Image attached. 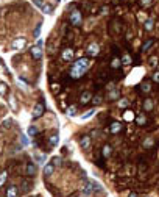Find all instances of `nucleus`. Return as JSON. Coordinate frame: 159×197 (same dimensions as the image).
Returning <instances> with one entry per match:
<instances>
[{
  "instance_id": "14",
  "label": "nucleus",
  "mask_w": 159,
  "mask_h": 197,
  "mask_svg": "<svg viewBox=\"0 0 159 197\" xmlns=\"http://www.w3.org/2000/svg\"><path fill=\"white\" fill-rule=\"evenodd\" d=\"M42 13L44 14H52L53 13V6L52 5H48V3H44V6H42Z\"/></svg>"
},
{
  "instance_id": "29",
  "label": "nucleus",
  "mask_w": 159,
  "mask_h": 197,
  "mask_svg": "<svg viewBox=\"0 0 159 197\" xmlns=\"http://www.w3.org/2000/svg\"><path fill=\"white\" fill-rule=\"evenodd\" d=\"M109 153H111V146H104V147H103V155L109 157Z\"/></svg>"
},
{
  "instance_id": "13",
  "label": "nucleus",
  "mask_w": 159,
  "mask_h": 197,
  "mask_svg": "<svg viewBox=\"0 0 159 197\" xmlns=\"http://www.w3.org/2000/svg\"><path fill=\"white\" fill-rule=\"evenodd\" d=\"M120 130H122V124H120V122L111 124V133H119Z\"/></svg>"
},
{
  "instance_id": "12",
  "label": "nucleus",
  "mask_w": 159,
  "mask_h": 197,
  "mask_svg": "<svg viewBox=\"0 0 159 197\" xmlns=\"http://www.w3.org/2000/svg\"><path fill=\"white\" fill-rule=\"evenodd\" d=\"M25 171H27V175H30V177H33L34 174H36V166L34 164H27V167H25Z\"/></svg>"
},
{
  "instance_id": "35",
  "label": "nucleus",
  "mask_w": 159,
  "mask_h": 197,
  "mask_svg": "<svg viewBox=\"0 0 159 197\" xmlns=\"http://www.w3.org/2000/svg\"><path fill=\"white\" fill-rule=\"evenodd\" d=\"M20 141H22V146H28V144H30L28 138H25V136H22V138H20Z\"/></svg>"
},
{
  "instance_id": "21",
  "label": "nucleus",
  "mask_w": 159,
  "mask_h": 197,
  "mask_svg": "<svg viewBox=\"0 0 159 197\" xmlns=\"http://www.w3.org/2000/svg\"><path fill=\"white\" fill-rule=\"evenodd\" d=\"M27 133H28V136H34V135L38 133V128H36L34 125H30L28 130H27Z\"/></svg>"
},
{
  "instance_id": "7",
  "label": "nucleus",
  "mask_w": 159,
  "mask_h": 197,
  "mask_svg": "<svg viewBox=\"0 0 159 197\" xmlns=\"http://www.w3.org/2000/svg\"><path fill=\"white\" fill-rule=\"evenodd\" d=\"M31 55H33L34 60H39V58L42 56V50H41L39 45H33L31 47Z\"/></svg>"
},
{
  "instance_id": "8",
  "label": "nucleus",
  "mask_w": 159,
  "mask_h": 197,
  "mask_svg": "<svg viewBox=\"0 0 159 197\" xmlns=\"http://www.w3.org/2000/svg\"><path fill=\"white\" fill-rule=\"evenodd\" d=\"M63 58H64V61H72L73 60V50L72 49H64L63 50Z\"/></svg>"
},
{
  "instance_id": "23",
  "label": "nucleus",
  "mask_w": 159,
  "mask_h": 197,
  "mask_svg": "<svg viewBox=\"0 0 159 197\" xmlns=\"http://www.w3.org/2000/svg\"><path fill=\"white\" fill-rule=\"evenodd\" d=\"M67 116H69V117H75V116H76V108L75 106L69 108V110H67Z\"/></svg>"
},
{
  "instance_id": "42",
  "label": "nucleus",
  "mask_w": 159,
  "mask_h": 197,
  "mask_svg": "<svg viewBox=\"0 0 159 197\" xmlns=\"http://www.w3.org/2000/svg\"><path fill=\"white\" fill-rule=\"evenodd\" d=\"M10 105L13 106V108H16V102H14V99H13V97L10 99Z\"/></svg>"
},
{
  "instance_id": "9",
  "label": "nucleus",
  "mask_w": 159,
  "mask_h": 197,
  "mask_svg": "<svg viewBox=\"0 0 159 197\" xmlns=\"http://www.w3.org/2000/svg\"><path fill=\"white\" fill-rule=\"evenodd\" d=\"M92 100V94L89 91H86V92H83V94H81V97H80V102L81 103H89Z\"/></svg>"
},
{
  "instance_id": "34",
  "label": "nucleus",
  "mask_w": 159,
  "mask_h": 197,
  "mask_svg": "<svg viewBox=\"0 0 159 197\" xmlns=\"http://www.w3.org/2000/svg\"><path fill=\"white\" fill-rule=\"evenodd\" d=\"M128 103H130V102H128L126 99H123V100H120V103H119V105L122 106V108H125V106H128Z\"/></svg>"
},
{
  "instance_id": "22",
  "label": "nucleus",
  "mask_w": 159,
  "mask_h": 197,
  "mask_svg": "<svg viewBox=\"0 0 159 197\" xmlns=\"http://www.w3.org/2000/svg\"><path fill=\"white\" fill-rule=\"evenodd\" d=\"M137 124L139 125H145V122H147V117H145V114H141V116H137Z\"/></svg>"
},
{
  "instance_id": "36",
  "label": "nucleus",
  "mask_w": 159,
  "mask_h": 197,
  "mask_svg": "<svg viewBox=\"0 0 159 197\" xmlns=\"http://www.w3.org/2000/svg\"><path fill=\"white\" fill-rule=\"evenodd\" d=\"M3 127H5V128H10L11 127V119H6V121L3 122Z\"/></svg>"
},
{
  "instance_id": "32",
  "label": "nucleus",
  "mask_w": 159,
  "mask_h": 197,
  "mask_svg": "<svg viewBox=\"0 0 159 197\" xmlns=\"http://www.w3.org/2000/svg\"><path fill=\"white\" fill-rule=\"evenodd\" d=\"M33 3L36 6H39V8H42V6H44V2H42V0H33Z\"/></svg>"
},
{
  "instance_id": "3",
  "label": "nucleus",
  "mask_w": 159,
  "mask_h": 197,
  "mask_svg": "<svg viewBox=\"0 0 159 197\" xmlns=\"http://www.w3.org/2000/svg\"><path fill=\"white\" fill-rule=\"evenodd\" d=\"M70 24H73V25H80L81 24V13H80L78 10L72 11V14H70Z\"/></svg>"
},
{
  "instance_id": "37",
  "label": "nucleus",
  "mask_w": 159,
  "mask_h": 197,
  "mask_svg": "<svg viewBox=\"0 0 159 197\" xmlns=\"http://www.w3.org/2000/svg\"><path fill=\"white\" fill-rule=\"evenodd\" d=\"M5 92H6V86L0 83V94H5Z\"/></svg>"
},
{
  "instance_id": "16",
  "label": "nucleus",
  "mask_w": 159,
  "mask_h": 197,
  "mask_svg": "<svg viewBox=\"0 0 159 197\" xmlns=\"http://www.w3.org/2000/svg\"><path fill=\"white\" fill-rule=\"evenodd\" d=\"M17 196V188L16 186H11L8 189V192H6V197H16Z\"/></svg>"
},
{
  "instance_id": "40",
  "label": "nucleus",
  "mask_w": 159,
  "mask_h": 197,
  "mask_svg": "<svg viewBox=\"0 0 159 197\" xmlns=\"http://www.w3.org/2000/svg\"><path fill=\"white\" fill-rule=\"evenodd\" d=\"M150 45H151V41H148V42H145V45H143V47H142V50H147V49L150 47Z\"/></svg>"
},
{
  "instance_id": "2",
  "label": "nucleus",
  "mask_w": 159,
  "mask_h": 197,
  "mask_svg": "<svg viewBox=\"0 0 159 197\" xmlns=\"http://www.w3.org/2000/svg\"><path fill=\"white\" fill-rule=\"evenodd\" d=\"M44 110H45V106H44V103H36L33 108V117L34 119H38V117H41L42 114H44Z\"/></svg>"
},
{
  "instance_id": "31",
  "label": "nucleus",
  "mask_w": 159,
  "mask_h": 197,
  "mask_svg": "<svg viewBox=\"0 0 159 197\" xmlns=\"http://www.w3.org/2000/svg\"><path fill=\"white\" fill-rule=\"evenodd\" d=\"M52 161H53V164H55V166H59V164H61V158H59V157H55Z\"/></svg>"
},
{
  "instance_id": "45",
  "label": "nucleus",
  "mask_w": 159,
  "mask_h": 197,
  "mask_svg": "<svg viewBox=\"0 0 159 197\" xmlns=\"http://www.w3.org/2000/svg\"><path fill=\"white\" fill-rule=\"evenodd\" d=\"M56 2H61V0H56Z\"/></svg>"
},
{
  "instance_id": "20",
  "label": "nucleus",
  "mask_w": 159,
  "mask_h": 197,
  "mask_svg": "<svg viewBox=\"0 0 159 197\" xmlns=\"http://www.w3.org/2000/svg\"><path fill=\"white\" fill-rule=\"evenodd\" d=\"M95 114V110H89L87 113H84L83 116H81V119H83V121H86V119H89V117H92V116Z\"/></svg>"
},
{
  "instance_id": "44",
  "label": "nucleus",
  "mask_w": 159,
  "mask_h": 197,
  "mask_svg": "<svg viewBox=\"0 0 159 197\" xmlns=\"http://www.w3.org/2000/svg\"><path fill=\"white\" fill-rule=\"evenodd\" d=\"M128 197H137V194H136V192H130V196Z\"/></svg>"
},
{
  "instance_id": "24",
  "label": "nucleus",
  "mask_w": 159,
  "mask_h": 197,
  "mask_svg": "<svg viewBox=\"0 0 159 197\" xmlns=\"http://www.w3.org/2000/svg\"><path fill=\"white\" fill-rule=\"evenodd\" d=\"M123 119H125V121H128V122H130V121H133V119H134V114L131 113V111H126V113L123 114Z\"/></svg>"
},
{
  "instance_id": "39",
  "label": "nucleus",
  "mask_w": 159,
  "mask_h": 197,
  "mask_svg": "<svg viewBox=\"0 0 159 197\" xmlns=\"http://www.w3.org/2000/svg\"><path fill=\"white\" fill-rule=\"evenodd\" d=\"M148 146H153V139H150V138L145 141V147H148Z\"/></svg>"
},
{
  "instance_id": "43",
  "label": "nucleus",
  "mask_w": 159,
  "mask_h": 197,
  "mask_svg": "<svg viewBox=\"0 0 159 197\" xmlns=\"http://www.w3.org/2000/svg\"><path fill=\"white\" fill-rule=\"evenodd\" d=\"M148 3H151V0H142V5H148Z\"/></svg>"
},
{
  "instance_id": "6",
  "label": "nucleus",
  "mask_w": 159,
  "mask_h": 197,
  "mask_svg": "<svg viewBox=\"0 0 159 197\" xmlns=\"http://www.w3.org/2000/svg\"><path fill=\"white\" fill-rule=\"evenodd\" d=\"M87 52H89V55H92V56L98 55V52H100V47H98V44H95V42H92V44L89 45Z\"/></svg>"
},
{
  "instance_id": "1",
  "label": "nucleus",
  "mask_w": 159,
  "mask_h": 197,
  "mask_svg": "<svg viewBox=\"0 0 159 197\" xmlns=\"http://www.w3.org/2000/svg\"><path fill=\"white\" fill-rule=\"evenodd\" d=\"M87 71V67H84V66H81L78 61H76L75 64H73V67L70 69V77L72 78H81V77L84 75V72Z\"/></svg>"
},
{
  "instance_id": "38",
  "label": "nucleus",
  "mask_w": 159,
  "mask_h": 197,
  "mask_svg": "<svg viewBox=\"0 0 159 197\" xmlns=\"http://www.w3.org/2000/svg\"><path fill=\"white\" fill-rule=\"evenodd\" d=\"M153 80L156 83H159V72H154V74H153Z\"/></svg>"
},
{
  "instance_id": "10",
  "label": "nucleus",
  "mask_w": 159,
  "mask_h": 197,
  "mask_svg": "<svg viewBox=\"0 0 159 197\" xmlns=\"http://www.w3.org/2000/svg\"><path fill=\"white\" fill-rule=\"evenodd\" d=\"M80 144H81V147H83V149H87L89 146H91V136H87V135H86V136H83V138H81V141H80Z\"/></svg>"
},
{
  "instance_id": "33",
  "label": "nucleus",
  "mask_w": 159,
  "mask_h": 197,
  "mask_svg": "<svg viewBox=\"0 0 159 197\" xmlns=\"http://www.w3.org/2000/svg\"><path fill=\"white\" fill-rule=\"evenodd\" d=\"M92 102H94V103H95V105H98V103H100V102H102V97H100V95H95V97H94V99H92Z\"/></svg>"
},
{
  "instance_id": "18",
  "label": "nucleus",
  "mask_w": 159,
  "mask_h": 197,
  "mask_svg": "<svg viewBox=\"0 0 159 197\" xmlns=\"http://www.w3.org/2000/svg\"><path fill=\"white\" fill-rule=\"evenodd\" d=\"M120 64H122V60H119V58H114L111 61V67H114V69H119Z\"/></svg>"
},
{
  "instance_id": "15",
  "label": "nucleus",
  "mask_w": 159,
  "mask_h": 197,
  "mask_svg": "<svg viewBox=\"0 0 159 197\" xmlns=\"http://www.w3.org/2000/svg\"><path fill=\"white\" fill-rule=\"evenodd\" d=\"M143 110L145 111L153 110V102H151V99H145V102H143Z\"/></svg>"
},
{
  "instance_id": "27",
  "label": "nucleus",
  "mask_w": 159,
  "mask_h": 197,
  "mask_svg": "<svg viewBox=\"0 0 159 197\" xmlns=\"http://www.w3.org/2000/svg\"><path fill=\"white\" fill-rule=\"evenodd\" d=\"M122 63H123V64H130V63H131V56L125 53V55L122 56Z\"/></svg>"
},
{
  "instance_id": "41",
  "label": "nucleus",
  "mask_w": 159,
  "mask_h": 197,
  "mask_svg": "<svg viewBox=\"0 0 159 197\" xmlns=\"http://www.w3.org/2000/svg\"><path fill=\"white\" fill-rule=\"evenodd\" d=\"M156 64H158V58H151V66L154 67Z\"/></svg>"
},
{
  "instance_id": "25",
  "label": "nucleus",
  "mask_w": 159,
  "mask_h": 197,
  "mask_svg": "<svg viewBox=\"0 0 159 197\" xmlns=\"http://www.w3.org/2000/svg\"><path fill=\"white\" fill-rule=\"evenodd\" d=\"M58 142H59V136H58V135H53V136H50V144H52V146H56Z\"/></svg>"
},
{
  "instance_id": "4",
  "label": "nucleus",
  "mask_w": 159,
  "mask_h": 197,
  "mask_svg": "<svg viewBox=\"0 0 159 197\" xmlns=\"http://www.w3.org/2000/svg\"><path fill=\"white\" fill-rule=\"evenodd\" d=\"M25 44H27V41L24 39V38H19V39H14L13 49H14V50H22V49L25 47Z\"/></svg>"
},
{
  "instance_id": "28",
  "label": "nucleus",
  "mask_w": 159,
  "mask_h": 197,
  "mask_svg": "<svg viewBox=\"0 0 159 197\" xmlns=\"http://www.w3.org/2000/svg\"><path fill=\"white\" fill-rule=\"evenodd\" d=\"M141 89H142L143 92H148V91L151 89V86H150L148 83H142V84H141Z\"/></svg>"
},
{
  "instance_id": "26",
  "label": "nucleus",
  "mask_w": 159,
  "mask_h": 197,
  "mask_svg": "<svg viewBox=\"0 0 159 197\" xmlns=\"http://www.w3.org/2000/svg\"><path fill=\"white\" fill-rule=\"evenodd\" d=\"M119 95H120V94H119V91L115 89V91H111V92H109V95H108V97L114 100V99H119Z\"/></svg>"
},
{
  "instance_id": "11",
  "label": "nucleus",
  "mask_w": 159,
  "mask_h": 197,
  "mask_svg": "<svg viewBox=\"0 0 159 197\" xmlns=\"http://www.w3.org/2000/svg\"><path fill=\"white\" fill-rule=\"evenodd\" d=\"M53 171H55V164H53V163H48V164L44 166V174H45V175H52Z\"/></svg>"
},
{
  "instance_id": "17",
  "label": "nucleus",
  "mask_w": 159,
  "mask_h": 197,
  "mask_svg": "<svg viewBox=\"0 0 159 197\" xmlns=\"http://www.w3.org/2000/svg\"><path fill=\"white\" fill-rule=\"evenodd\" d=\"M6 178H8V172H5V171H3L2 174H0V188H2L3 185H5Z\"/></svg>"
},
{
  "instance_id": "30",
  "label": "nucleus",
  "mask_w": 159,
  "mask_h": 197,
  "mask_svg": "<svg viewBox=\"0 0 159 197\" xmlns=\"http://www.w3.org/2000/svg\"><path fill=\"white\" fill-rule=\"evenodd\" d=\"M153 28V21L148 19V21H145V30H151Z\"/></svg>"
},
{
  "instance_id": "19",
  "label": "nucleus",
  "mask_w": 159,
  "mask_h": 197,
  "mask_svg": "<svg viewBox=\"0 0 159 197\" xmlns=\"http://www.w3.org/2000/svg\"><path fill=\"white\" fill-rule=\"evenodd\" d=\"M41 28H42V24H38V25H36V28H34V33H33V38H34V39H38V38H39V34H41Z\"/></svg>"
},
{
  "instance_id": "5",
  "label": "nucleus",
  "mask_w": 159,
  "mask_h": 197,
  "mask_svg": "<svg viewBox=\"0 0 159 197\" xmlns=\"http://www.w3.org/2000/svg\"><path fill=\"white\" fill-rule=\"evenodd\" d=\"M95 192V188H94V185H92V181H89V183L84 186V189H83V194L84 196H92Z\"/></svg>"
}]
</instances>
